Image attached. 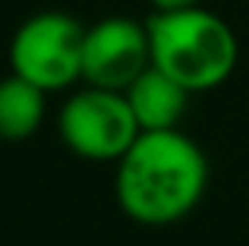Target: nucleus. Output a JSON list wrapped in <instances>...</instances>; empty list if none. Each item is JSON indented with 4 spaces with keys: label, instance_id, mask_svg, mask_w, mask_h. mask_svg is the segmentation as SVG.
Listing matches in <instances>:
<instances>
[{
    "label": "nucleus",
    "instance_id": "1",
    "mask_svg": "<svg viewBox=\"0 0 249 246\" xmlns=\"http://www.w3.org/2000/svg\"><path fill=\"white\" fill-rule=\"evenodd\" d=\"M208 155L183 129H152L114 164L120 211L142 228H170L199 209L208 193Z\"/></svg>",
    "mask_w": 249,
    "mask_h": 246
},
{
    "label": "nucleus",
    "instance_id": "2",
    "mask_svg": "<svg viewBox=\"0 0 249 246\" xmlns=\"http://www.w3.org/2000/svg\"><path fill=\"white\" fill-rule=\"evenodd\" d=\"M148 38H152V63L174 76L193 95L212 92L233 76L240 60L237 32L227 19L205 6L152 13Z\"/></svg>",
    "mask_w": 249,
    "mask_h": 246
},
{
    "label": "nucleus",
    "instance_id": "3",
    "mask_svg": "<svg viewBox=\"0 0 249 246\" xmlns=\"http://www.w3.org/2000/svg\"><path fill=\"white\" fill-rule=\"evenodd\" d=\"M57 133L63 145L85 161L117 164L142 136L126 92L89 86L76 88L57 114Z\"/></svg>",
    "mask_w": 249,
    "mask_h": 246
},
{
    "label": "nucleus",
    "instance_id": "4",
    "mask_svg": "<svg viewBox=\"0 0 249 246\" xmlns=\"http://www.w3.org/2000/svg\"><path fill=\"white\" fill-rule=\"evenodd\" d=\"M85 25L63 10L29 16L10 41V67L44 92H67L82 79Z\"/></svg>",
    "mask_w": 249,
    "mask_h": 246
},
{
    "label": "nucleus",
    "instance_id": "5",
    "mask_svg": "<svg viewBox=\"0 0 249 246\" xmlns=\"http://www.w3.org/2000/svg\"><path fill=\"white\" fill-rule=\"evenodd\" d=\"M152 67L148 22L129 16H107L85 25L82 44V82L126 92Z\"/></svg>",
    "mask_w": 249,
    "mask_h": 246
},
{
    "label": "nucleus",
    "instance_id": "6",
    "mask_svg": "<svg viewBox=\"0 0 249 246\" xmlns=\"http://www.w3.org/2000/svg\"><path fill=\"white\" fill-rule=\"evenodd\" d=\"M126 98L142 133H152V129H180V120L189 107L193 92L152 63L126 88Z\"/></svg>",
    "mask_w": 249,
    "mask_h": 246
},
{
    "label": "nucleus",
    "instance_id": "7",
    "mask_svg": "<svg viewBox=\"0 0 249 246\" xmlns=\"http://www.w3.org/2000/svg\"><path fill=\"white\" fill-rule=\"evenodd\" d=\"M48 114V92L10 73L0 79V142H25L41 129Z\"/></svg>",
    "mask_w": 249,
    "mask_h": 246
},
{
    "label": "nucleus",
    "instance_id": "8",
    "mask_svg": "<svg viewBox=\"0 0 249 246\" xmlns=\"http://www.w3.org/2000/svg\"><path fill=\"white\" fill-rule=\"evenodd\" d=\"M155 13H170V10H189V6H202V0H152Z\"/></svg>",
    "mask_w": 249,
    "mask_h": 246
}]
</instances>
